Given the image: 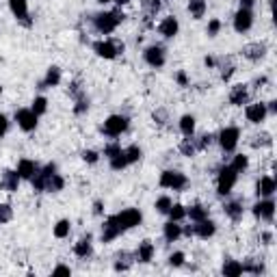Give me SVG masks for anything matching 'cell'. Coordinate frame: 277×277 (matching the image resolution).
Listing matches in <instances>:
<instances>
[{"label": "cell", "mask_w": 277, "mask_h": 277, "mask_svg": "<svg viewBox=\"0 0 277 277\" xmlns=\"http://www.w3.org/2000/svg\"><path fill=\"white\" fill-rule=\"evenodd\" d=\"M13 219V208L9 204H0V225H5Z\"/></svg>", "instance_id": "43"}, {"label": "cell", "mask_w": 277, "mask_h": 277, "mask_svg": "<svg viewBox=\"0 0 277 277\" xmlns=\"http://www.w3.org/2000/svg\"><path fill=\"white\" fill-rule=\"evenodd\" d=\"M176 80H178V85L180 87H189V76H187V71H178V74H176Z\"/></svg>", "instance_id": "51"}, {"label": "cell", "mask_w": 277, "mask_h": 277, "mask_svg": "<svg viewBox=\"0 0 277 277\" xmlns=\"http://www.w3.org/2000/svg\"><path fill=\"white\" fill-rule=\"evenodd\" d=\"M154 253H156V249H154V243L152 241H141L139 243V249L135 253V260H139L141 264H147V262H152Z\"/></svg>", "instance_id": "22"}, {"label": "cell", "mask_w": 277, "mask_h": 277, "mask_svg": "<svg viewBox=\"0 0 277 277\" xmlns=\"http://www.w3.org/2000/svg\"><path fill=\"white\" fill-rule=\"evenodd\" d=\"M121 20H124V13L115 9V11H104V13H96L91 17V22H94V28L98 30L100 35H110L115 33L117 26L121 24Z\"/></svg>", "instance_id": "3"}, {"label": "cell", "mask_w": 277, "mask_h": 277, "mask_svg": "<svg viewBox=\"0 0 277 277\" xmlns=\"http://www.w3.org/2000/svg\"><path fill=\"white\" fill-rule=\"evenodd\" d=\"M245 117H247V121H251V124H262V121L269 117L266 104L264 102H251V104H247V108H245Z\"/></svg>", "instance_id": "13"}, {"label": "cell", "mask_w": 277, "mask_h": 277, "mask_svg": "<svg viewBox=\"0 0 277 277\" xmlns=\"http://www.w3.org/2000/svg\"><path fill=\"white\" fill-rule=\"evenodd\" d=\"M0 96H3V87H0Z\"/></svg>", "instance_id": "60"}, {"label": "cell", "mask_w": 277, "mask_h": 277, "mask_svg": "<svg viewBox=\"0 0 277 277\" xmlns=\"http://www.w3.org/2000/svg\"><path fill=\"white\" fill-rule=\"evenodd\" d=\"M204 63H206V67H214V65H217V61H214L212 57H206V59H204Z\"/></svg>", "instance_id": "57"}, {"label": "cell", "mask_w": 277, "mask_h": 277, "mask_svg": "<svg viewBox=\"0 0 277 277\" xmlns=\"http://www.w3.org/2000/svg\"><path fill=\"white\" fill-rule=\"evenodd\" d=\"M128 126H130V119L126 115H110V117H106L104 124H102V132L110 139H117L128 130Z\"/></svg>", "instance_id": "7"}, {"label": "cell", "mask_w": 277, "mask_h": 277, "mask_svg": "<svg viewBox=\"0 0 277 277\" xmlns=\"http://www.w3.org/2000/svg\"><path fill=\"white\" fill-rule=\"evenodd\" d=\"M162 236H165V241L167 243H176L180 236H182V225L180 221H167L165 225H162Z\"/></svg>", "instance_id": "23"}, {"label": "cell", "mask_w": 277, "mask_h": 277, "mask_svg": "<svg viewBox=\"0 0 277 277\" xmlns=\"http://www.w3.org/2000/svg\"><path fill=\"white\" fill-rule=\"evenodd\" d=\"M277 191V182L273 176H262L255 184V193H258V197H273Z\"/></svg>", "instance_id": "18"}, {"label": "cell", "mask_w": 277, "mask_h": 277, "mask_svg": "<svg viewBox=\"0 0 277 277\" xmlns=\"http://www.w3.org/2000/svg\"><path fill=\"white\" fill-rule=\"evenodd\" d=\"M15 171H17V176L22 178V180H33V176L39 171V165H37L35 160H30V158H22V160L17 162V169Z\"/></svg>", "instance_id": "20"}, {"label": "cell", "mask_w": 277, "mask_h": 277, "mask_svg": "<svg viewBox=\"0 0 277 277\" xmlns=\"http://www.w3.org/2000/svg\"><path fill=\"white\" fill-rule=\"evenodd\" d=\"M187 217H189L193 223L204 221V219H208V208H204L201 204H193V206L187 208Z\"/></svg>", "instance_id": "29"}, {"label": "cell", "mask_w": 277, "mask_h": 277, "mask_svg": "<svg viewBox=\"0 0 277 277\" xmlns=\"http://www.w3.org/2000/svg\"><path fill=\"white\" fill-rule=\"evenodd\" d=\"M167 262L171 269H180V266H184V262H187V255H184V251H173Z\"/></svg>", "instance_id": "39"}, {"label": "cell", "mask_w": 277, "mask_h": 277, "mask_svg": "<svg viewBox=\"0 0 277 277\" xmlns=\"http://www.w3.org/2000/svg\"><path fill=\"white\" fill-rule=\"evenodd\" d=\"M15 121H17L20 130H24V132H33V130H37L39 115H37V113H35L33 108H17V110H15Z\"/></svg>", "instance_id": "9"}, {"label": "cell", "mask_w": 277, "mask_h": 277, "mask_svg": "<svg viewBox=\"0 0 277 277\" xmlns=\"http://www.w3.org/2000/svg\"><path fill=\"white\" fill-rule=\"evenodd\" d=\"M223 212H225V217H230L232 221H241L245 208H243L241 201H228V204L223 206Z\"/></svg>", "instance_id": "28"}, {"label": "cell", "mask_w": 277, "mask_h": 277, "mask_svg": "<svg viewBox=\"0 0 277 277\" xmlns=\"http://www.w3.org/2000/svg\"><path fill=\"white\" fill-rule=\"evenodd\" d=\"M230 104L232 106L249 104V85H234L230 91Z\"/></svg>", "instance_id": "17"}, {"label": "cell", "mask_w": 277, "mask_h": 277, "mask_svg": "<svg viewBox=\"0 0 277 277\" xmlns=\"http://www.w3.org/2000/svg\"><path fill=\"white\" fill-rule=\"evenodd\" d=\"M236 180H238V171L232 165H223L217 173V193L223 195V197H228L236 187Z\"/></svg>", "instance_id": "4"}, {"label": "cell", "mask_w": 277, "mask_h": 277, "mask_svg": "<svg viewBox=\"0 0 277 277\" xmlns=\"http://www.w3.org/2000/svg\"><path fill=\"white\" fill-rule=\"evenodd\" d=\"M221 20H217V17H212L210 22H208V28H206V33H208V37H217L219 35V30H221Z\"/></svg>", "instance_id": "46"}, {"label": "cell", "mask_w": 277, "mask_h": 277, "mask_svg": "<svg viewBox=\"0 0 277 277\" xmlns=\"http://www.w3.org/2000/svg\"><path fill=\"white\" fill-rule=\"evenodd\" d=\"M193 139H195V135H193ZM212 141H214V135H210V132H204V135H199L197 139H195V145H197V152L208 150V147L212 145Z\"/></svg>", "instance_id": "36"}, {"label": "cell", "mask_w": 277, "mask_h": 277, "mask_svg": "<svg viewBox=\"0 0 277 277\" xmlns=\"http://www.w3.org/2000/svg\"><path fill=\"white\" fill-rule=\"evenodd\" d=\"M100 5H108V3H115V0H98Z\"/></svg>", "instance_id": "59"}, {"label": "cell", "mask_w": 277, "mask_h": 277, "mask_svg": "<svg viewBox=\"0 0 277 277\" xmlns=\"http://www.w3.org/2000/svg\"><path fill=\"white\" fill-rule=\"evenodd\" d=\"M232 26L236 33H247V30H251L253 26V11L251 9H238V11L234 13V20H232Z\"/></svg>", "instance_id": "12"}, {"label": "cell", "mask_w": 277, "mask_h": 277, "mask_svg": "<svg viewBox=\"0 0 277 277\" xmlns=\"http://www.w3.org/2000/svg\"><path fill=\"white\" fill-rule=\"evenodd\" d=\"M143 221V214L139 208H126L117 214H110V217L104 221L100 232V241L102 243H113L115 238H119L121 234H126L128 230L137 228Z\"/></svg>", "instance_id": "1"}, {"label": "cell", "mask_w": 277, "mask_h": 277, "mask_svg": "<svg viewBox=\"0 0 277 277\" xmlns=\"http://www.w3.org/2000/svg\"><path fill=\"white\" fill-rule=\"evenodd\" d=\"M7 130H9V119H7V115L0 113V139L7 135Z\"/></svg>", "instance_id": "50"}, {"label": "cell", "mask_w": 277, "mask_h": 277, "mask_svg": "<svg viewBox=\"0 0 277 277\" xmlns=\"http://www.w3.org/2000/svg\"><path fill=\"white\" fill-rule=\"evenodd\" d=\"M52 275H71V269L65 266V264H59V266L52 269Z\"/></svg>", "instance_id": "52"}, {"label": "cell", "mask_w": 277, "mask_h": 277, "mask_svg": "<svg viewBox=\"0 0 277 277\" xmlns=\"http://www.w3.org/2000/svg\"><path fill=\"white\" fill-rule=\"evenodd\" d=\"M266 110H269V115H275V113H277V102L275 100L266 102Z\"/></svg>", "instance_id": "54"}, {"label": "cell", "mask_w": 277, "mask_h": 277, "mask_svg": "<svg viewBox=\"0 0 277 277\" xmlns=\"http://www.w3.org/2000/svg\"><path fill=\"white\" fill-rule=\"evenodd\" d=\"M124 156H126L128 167H130V165H135V162H139V160H141L143 152H141V147H139V145H128V147H124Z\"/></svg>", "instance_id": "33"}, {"label": "cell", "mask_w": 277, "mask_h": 277, "mask_svg": "<svg viewBox=\"0 0 277 277\" xmlns=\"http://www.w3.org/2000/svg\"><path fill=\"white\" fill-rule=\"evenodd\" d=\"M30 184H33V189L37 193H59L65 189V180L57 171L54 162H48L46 167H39V171L33 176Z\"/></svg>", "instance_id": "2"}, {"label": "cell", "mask_w": 277, "mask_h": 277, "mask_svg": "<svg viewBox=\"0 0 277 277\" xmlns=\"http://www.w3.org/2000/svg\"><path fill=\"white\" fill-rule=\"evenodd\" d=\"M214 234H217V225H214V221H210V219H204V221L193 223V236H199L201 241H208V238H212Z\"/></svg>", "instance_id": "15"}, {"label": "cell", "mask_w": 277, "mask_h": 277, "mask_svg": "<svg viewBox=\"0 0 277 277\" xmlns=\"http://www.w3.org/2000/svg\"><path fill=\"white\" fill-rule=\"evenodd\" d=\"M30 108H33L37 115L42 117V115H46V110H48V100H46L44 96H37V98L33 100V106H30Z\"/></svg>", "instance_id": "40"}, {"label": "cell", "mask_w": 277, "mask_h": 277, "mask_svg": "<svg viewBox=\"0 0 277 277\" xmlns=\"http://www.w3.org/2000/svg\"><path fill=\"white\" fill-rule=\"evenodd\" d=\"M251 145L253 147H271L273 145V139H271V135H258V137H253V141H251Z\"/></svg>", "instance_id": "42"}, {"label": "cell", "mask_w": 277, "mask_h": 277, "mask_svg": "<svg viewBox=\"0 0 277 277\" xmlns=\"http://www.w3.org/2000/svg\"><path fill=\"white\" fill-rule=\"evenodd\" d=\"M83 160L89 162V165H96V162L100 160V154L94 152V150H85V152H83Z\"/></svg>", "instance_id": "48"}, {"label": "cell", "mask_w": 277, "mask_h": 277, "mask_svg": "<svg viewBox=\"0 0 277 277\" xmlns=\"http://www.w3.org/2000/svg\"><path fill=\"white\" fill-rule=\"evenodd\" d=\"M180 152H182V156H195L197 154V145H195V139L193 137H184L182 143H180Z\"/></svg>", "instance_id": "32"}, {"label": "cell", "mask_w": 277, "mask_h": 277, "mask_svg": "<svg viewBox=\"0 0 277 277\" xmlns=\"http://www.w3.org/2000/svg\"><path fill=\"white\" fill-rule=\"evenodd\" d=\"M119 152H121V143H117V141H110L108 145H104V156H106V158L117 156Z\"/></svg>", "instance_id": "45"}, {"label": "cell", "mask_w": 277, "mask_h": 277, "mask_svg": "<svg viewBox=\"0 0 277 277\" xmlns=\"http://www.w3.org/2000/svg\"><path fill=\"white\" fill-rule=\"evenodd\" d=\"M171 197H167V195H162V197H158L156 199V204H154V208H156V212H160V214H167L169 212V208H171Z\"/></svg>", "instance_id": "41"}, {"label": "cell", "mask_w": 277, "mask_h": 277, "mask_svg": "<svg viewBox=\"0 0 277 277\" xmlns=\"http://www.w3.org/2000/svg\"><path fill=\"white\" fill-rule=\"evenodd\" d=\"M52 232H54L57 238H67L69 232H71V223H69L67 219H61V221H57V225H54Z\"/></svg>", "instance_id": "34"}, {"label": "cell", "mask_w": 277, "mask_h": 277, "mask_svg": "<svg viewBox=\"0 0 277 277\" xmlns=\"http://www.w3.org/2000/svg\"><path fill=\"white\" fill-rule=\"evenodd\" d=\"M115 3H117L119 7H124V5H128V3H130V0H115Z\"/></svg>", "instance_id": "58"}, {"label": "cell", "mask_w": 277, "mask_h": 277, "mask_svg": "<svg viewBox=\"0 0 277 277\" xmlns=\"http://www.w3.org/2000/svg\"><path fill=\"white\" fill-rule=\"evenodd\" d=\"M178 30H180V22H178V17H173V15H167V17L158 24V33L165 37V39L176 37Z\"/></svg>", "instance_id": "19"}, {"label": "cell", "mask_w": 277, "mask_h": 277, "mask_svg": "<svg viewBox=\"0 0 277 277\" xmlns=\"http://www.w3.org/2000/svg\"><path fill=\"white\" fill-rule=\"evenodd\" d=\"M132 255L128 253V251H121L119 255H117V262H115V271H128L130 269V264H132Z\"/></svg>", "instance_id": "38"}, {"label": "cell", "mask_w": 277, "mask_h": 277, "mask_svg": "<svg viewBox=\"0 0 277 277\" xmlns=\"http://www.w3.org/2000/svg\"><path fill=\"white\" fill-rule=\"evenodd\" d=\"M167 214H169L171 221H182V219H187V208H184L182 204H171Z\"/></svg>", "instance_id": "35"}, {"label": "cell", "mask_w": 277, "mask_h": 277, "mask_svg": "<svg viewBox=\"0 0 277 277\" xmlns=\"http://www.w3.org/2000/svg\"><path fill=\"white\" fill-rule=\"evenodd\" d=\"M74 253L78 255V258H89L91 253H94V243H91V236H83L76 245H74Z\"/></svg>", "instance_id": "25"}, {"label": "cell", "mask_w": 277, "mask_h": 277, "mask_svg": "<svg viewBox=\"0 0 277 277\" xmlns=\"http://www.w3.org/2000/svg\"><path fill=\"white\" fill-rule=\"evenodd\" d=\"M234 71H236V67H234L232 63H228V65L221 67V80H223V83H228V80L234 76Z\"/></svg>", "instance_id": "49"}, {"label": "cell", "mask_w": 277, "mask_h": 277, "mask_svg": "<svg viewBox=\"0 0 277 277\" xmlns=\"http://www.w3.org/2000/svg\"><path fill=\"white\" fill-rule=\"evenodd\" d=\"M217 141L225 154H234L236 147H238V141H241V128L238 126H225L217 135Z\"/></svg>", "instance_id": "5"}, {"label": "cell", "mask_w": 277, "mask_h": 277, "mask_svg": "<svg viewBox=\"0 0 277 277\" xmlns=\"http://www.w3.org/2000/svg\"><path fill=\"white\" fill-rule=\"evenodd\" d=\"M251 212H253V217L258 221H273V217H275V201H273V197H260V201L251 208Z\"/></svg>", "instance_id": "10"}, {"label": "cell", "mask_w": 277, "mask_h": 277, "mask_svg": "<svg viewBox=\"0 0 277 277\" xmlns=\"http://www.w3.org/2000/svg\"><path fill=\"white\" fill-rule=\"evenodd\" d=\"M143 59H145V63L154 69H160L167 63V54H165V48L162 46H147L145 52H143Z\"/></svg>", "instance_id": "11"}, {"label": "cell", "mask_w": 277, "mask_h": 277, "mask_svg": "<svg viewBox=\"0 0 277 277\" xmlns=\"http://www.w3.org/2000/svg\"><path fill=\"white\" fill-rule=\"evenodd\" d=\"M9 9H11L13 17L24 26H30V13H28V0H9Z\"/></svg>", "instance_id": "14"}, {"label": "cell", "mask_w": 277, "mask_h": 277, "mask_svg": "<svg viewBox=\"0 0 277 277\" xmlns=\"http://www.w3.org/2000/svg\"><path fill=\"white\" fill-rule=\"evenodd\" d=\"M255 3H258V0H241V7L243 9H253Z\"/></svg>", "instance_id": "55"}, {"label": "cell", "mask_w": 277, "mask_h": 277, "mask_svg": "<svg viewBox=\"0 0 277 277\" xmlns=\"http://www.w3.org/2000/svg\"><path fill=\"white\" fill-rule=\"evenodd\" d=\"M20 180H22V178L17 176V171L7 169V171L3 173V178H0V189L7 191V193H13V191H17V187H20Z\"/></svg>", "instance_id": "21"}, {"label": "cell", "mask_w": 277, "mask_h": 277, "mask_svg": "<svg viewBox=\"0 0 277 277\" xmlns=\"http://www.w3.org/2000/svg\"><path fill=\"white\" fill-rule=\"evenodd\" d=\"M187 9H189V13H191L193 20H201L208 11V5H206V0H189Z\"/></svg>", "instance_id": "26"}, {"label": "cell", "mask_w": 277, "mask_h": 277, "mask_svg": "<svg viewBox=\"0 0 277 277\" xmlns=\"http://www.w3.org/2000/svg\"><path fill=\"white\" fill-rule=\"evenodd\" d=\"M152 119H154V124L165 126V124H167V110H165V108H156V110L152 113Z\"/></svg>", "instance_id": "47"}, {"label": "cell", "mask_w": 277, "mask_h": 277, "mask_svg": "<svg viewBox=\"0 0 277 277\" xmlns=\"http://www.w3.org/2000/svg\"><path fill=\"white\" fill-rule=\"evenodd\" d=\"M221 273H223L225 277H241V275H243V262L228 258V260L223 262V269H221Z\"/></svg>", "instance_id": "27"}, {"label": "cell", "mask_w": 277, "mask_h": 277, "mask_svg": "<svg viewBox=\"0 0 277 277\" xmlns=\"http://www.w3.org/2000/svg\"><path fill=\"white\" fill-rule=\"evenodd\" d=\"M262 241H264V245H271L273 243V234L271 232H264L262 234Z\"/></svg>", "instance_id": "56"}, {"label": "cell", "mask_w": 277, "mask_h": 277, "mask_svg": "<svg viewBox=\"0 0 277 277\" xmlns=\"http://www.w3.org/2000/svg\"><path fill=\"white\" fill-rule=\"evenodd\" d=\"M158 184L162 189H171V191H184L189 187V178L184 176L182 171H176V169H167L160 173V180Z\"/></svg>", "instance_id": "6"}, {"label": "cell", "mask_w": 277, "mask_h": 277, "mask_svg": "<svg viewBox=\"0 0 277 277\" xmlns=\"http://www.w3.org/2000/svg\"><path fill=\"white\" fill-rule=\"evenodd\" d=\"M59 85H61V67H57V65L48 67L46 78L39 83V89H50V87H59Z\"/></svg>", "instance_id": "24"}, {"label": "cell", "mask_w": 277, "mask_h": 277, "mask_svg": "<svg viewBox=\"0 0 277 277\" xmlns=\"http://www.w3.org/2000/svg\"><path fill=\"white\" fill-rule=\"evenodd\" d=\"M195 126H197V121H195L193 115H182L180 117V132L184 137H193L195 135Z\"/></svg>", "instance_id": "30"}, {"label": "cell", "mask_w": 277, "mask_h": 277, "mask_svg": "<svg viewBox=\"0 0 277 277\" xmlns=\"http://www.w3.org/2000/svg\"><path fill=\"white\" fill-rule=\"evenodd\" d=\"M104 212V204H102V199H96L94 201V214H102Z\"/></svg>", "instance_id": "53"}, {"label": "cell", "mask_w": 277, "mask_h": 277, "mask_svg": "<svg viewBox=\"0 0 277 277\" xmlns=\"http://www.w3.org/2000/svg\"><path fill=\"white\" fill-rule=\"evenodd\" d=\"M232 167L238 171V173L247 171V167H249V156H245V154H236L234 160H232Z\"/></svg>", "instance_id": "37"}, {"label": "cell", "mask_w": 277, "mask_h": 277, "mask_svg": "<svg viewBox=\"0 0 277 277\" xmlns=\"http://www.w3.org/2000/svg\"><path fill=\"white\" fill-rule=\"evenodd\" d=\"M243 57L247 59V61H262L264 57H266V44H262V42H253V44H247V46H243Z\"/></svg>", "instance_id": "16"}, {"label": "cell", "mask_w": 277, "mask_h": 277, "mask_svg": "<svg viewBox=\"0 0 277 277\" xmlns=\"http://www.w3.org/2000/svg\"><path fill=\"white\" fill-rule=\"evenodd\" d=\"M87 110H89V100H87V96L76 98V104H74V113H76V115H85Z\"/></svg>", "instance_id": "44"}, {"label": "cell", "mask_w": 277, "mask_h": 277, "mask_svg": "<svg viewBox=\"0 0 277 277\" xmlns=\"http://www.w3.org/2000/svg\"><path fill=\"white\" fill-rule=\"evenodd\" d=\"M94 52L100 57V59H106V61H113L117 59L121 52H124V44L119 42H108V39H100V42H94Z\"/></svg>", "instance_id": "8"}, {"label": "cell", "mask_w": 277, "mask_h": 277, "mask_svg": "<svg viewBox=\"0 0 277 277\" xmlns=\"http://www.w3.org/2000/svg\"><path fill=\"white\" fill-rule=\"evenodd\" d=\"M243 273H251V275H260L264 273V264L255 258H247L243 262Z\"/></svg>", "instance_id": "31"}]
</instances>
